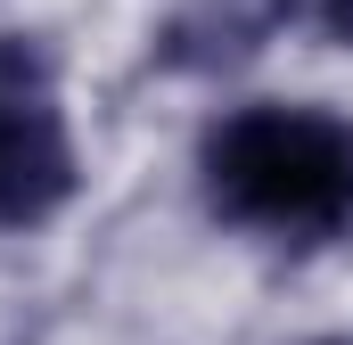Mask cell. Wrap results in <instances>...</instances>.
Returning <instances> with one entry per match:
<instances>
[{
    "label": "cell",
    "mask_w": 353,
    "mask_h": 345,
    "mask_svg": "<svg viewBox=\"0 0 353 345\" xmlns=\"http://www.w3.org/2000/svg\"><path fill=\"white\" fill-rule=\"evenodd\" d=\"M205 189L239 222L329 230L353 214V124L312 107H247L205 140Z\"/></svg>",
    "instance_id": "6da1fadb"
},
{
    "label": "cell",
    "mask_w": 353,
    "mask_h": 345,
    "mask_svg": "<svg viewBox=\"0 0 353 345\" xmlns=\"http://www.w3.org/2000/svg\"><path fill=\"white\" fill-rule=\"evenodd\" d=\"M74 197V140L50 107V50L0 33V222H50Z\"/></svg>",
    "instance_id": "7a4b0ae2"
},
{
    "label": "cell",
    "mask_w": 353,
    "mask_h": 345,
    "mask_svg": "<svg viewBox=\"0 0 353 345\" xmlns=\"http://www.w3.org/2000/svg\"><path fill=\"white\" fill-rule=\"evenodd\" d=\"M296 17V0H197V8H181L173 25H165V66H239V58H255L271 33Z\"/></svg>",
    "instance_id": "3957f363"
},
{
    "label": "cell",
    "mask_w": 353,
    "mask_h": 345,
    "mask_svg": "<svg viewBox=\"0 0 353 345\" xmlns=\"http://www.w3.org/2000/svg\"><path fill=\"white\" fill-rule=\"evenodd\" d=\"M321 25H329V41H345V50H353V0H329Z\"/></svg>",
    "instance_id": "277c9868"
}]
</instances>
